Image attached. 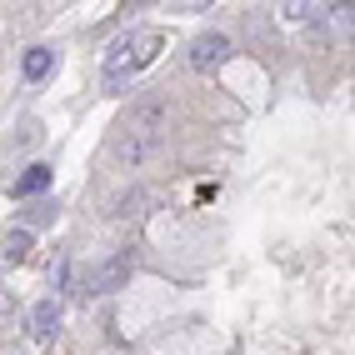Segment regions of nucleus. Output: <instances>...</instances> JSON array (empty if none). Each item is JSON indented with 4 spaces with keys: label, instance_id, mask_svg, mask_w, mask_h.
<instances>
[{
    "label": "nucleus",
    "instance_id": "f257e3e1",
    "mask_svg": "<svg viewBox=\"0 0 355 355\" xmlns=\"http://www.w3.org/2000/svg\"><path fill=\"white\" fill-rule=\"evenodd\" d=\"M160 45H165V35L160 31H130V35H121L115 40V51L105 55V90H121L130 76H140L155 55H160Z\"/></svg>",
    "mask_w": 355,
    "mask_h": 355
},
{
    "label": "nucleus",
    "instance_id": "f03ea898",
    "mask_svg": "<svg viewBox=\"0 0 355 355\" xmlns=\"http://www.w3.org/2000/svg\"><path fill=\"white\" fill-rule=\"evenodd\" d=\"M160 121H165V110L150 101V105H140L135 115H130V121L121 125V135H115V155H121V160H146L155 146H160Z\"/></svg>",
    "mask_w": 355,
    "mask_h": 355
},
{
    "label": "nucleus",
    "instance_id": "7ed1b4c3",
    "mask_svg": "<svg viewBox=\"0 0 355 355\" xmlns=\"http://www.w3.org/2000/svg\"><path fill=\"white\" fill-rule=\"evenodd\" d=\"M135 270V255L130 250H121V255H115V260H105V266L101 270H85L80 280H76V291H70V295H105V291H115V286H121V280Z\"/></svg>",
    "mask_w": 355,
    "mask_h": 355
},
{
    "label": "nucleus",
    "instance_id": "20e7f679",
    "mask_svg": "<svg viewBox=\"0 0 355 355\" xmlns=\"http://www.w3.org/2000/svg\"><path fill=\"white\" fill-rule=\"evenodd\" d=\"M225 60H230V40H225V35L210 31V35H196V40H191V65H196V70H205V76H210V70H220Z\"/></svg>",
    "mask_w": 355,
    "mask_h": 355
},
{
    "label": "nucleus",
    "instance_id": "39448f33",
    "mask_svg": "<svg viewBox=\"0 0 355 355\" xmlns=\"http://www.w3.org/2000/svg\"><path fill=\"white\" fill-rule=\"evenodd\" d=\"M20 70H26V80H45V76H55V51H51V45H35V51H26Z\"/></svg>",
    "mask_w": 355,
    "mask_h": 355
},
{
    "label": "nucleus",
    "instance_id": "423d86ee",
    "mask_svg": "<svg viewBox=\"0 0 355 355\" xmlns=\"http://www.w3.org/2000/svg\"><path fill=\"white\" fill-rule=\"evenodd\" d=\"M55 325H60V305H55V300H40L35 311H31V330H35L40 340H51Z\"/></svg>",
    "mask_w": 355,
    "mask_h": 355
},
{
    "label": "nucleus",
    "instance_id": "0eeeda50",
    "mask_svg": "<svg viewBox=\"0 0 355 355\" xmlns=\"http://www.w3.org/2000/svg\"><path fill=\"white\" fill-rule=\"evenodd\" d=\"M45 185H51V165H26V175L15 180V196L26 200V196H40Z\"/></svg>",
    "mask_w": 355,
    "mask_h": 355
},
{
    "label": "nucleus",
    "instance_id": "6e6552de",
    "mask_svg": "<svg viewBox=\"0 0 355 355\" xmlns=\"http://www.w3.org/2000/svg\"><path fill=\"white\" fill-rule=\"evenodd\" d=\"M155 196L150 191H130V196H121V200H115V216H121V220H130V216H146V205H150Z\"/></svg>",
    "mask_w": 355,
    "mask_h": 355
},
{
    "label": "nucleus",
    "instance_id": "1a4fd4ad",
    "mask_svg": "<svg viewBox=\"0 0 355 355\" xmlns=\"http://www.w3.org/2000/svg\"><path fill=\"white\" fill-rule=\"evenodd\" d=\"M31 255V230H10L6 235V266H20Z\"/></svg>",
    "mask_w": 355,
    "mask_h": 355
}]
</instances>
